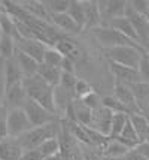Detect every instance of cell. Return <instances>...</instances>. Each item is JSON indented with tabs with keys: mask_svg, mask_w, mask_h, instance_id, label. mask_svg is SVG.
<instances>
[{
	"mask_svg": "<svg viewBox=\"0 0 149 160\" xmlns=\"http://www.w3.org/2000/svg\"><path fill=\"white\" fill-rule=\"evenodd\" d=\"M24 87H26L29 99L37 102L43 108L49 109L51 112H54L57 115V112H55V88L54 87L46 84L39 75L24 79Z\"/></svg>",
	"mask_w": 149,
	"mask_h": 160,
	"instance_id": "cell-1",
	"label": "cell"
},
{
	"mask_svg": "<svg viewBox=\"0 0 149 160\" xmlns=\"http://www.w3.org/2000/svg\"><path fill=\"white\" fill-rule=\"evenodd\" d=\"M60 136V121H54L46 126H40V127H33L31 130L24 133L22 136L18 138V144L22 147L24 151L27 150H36L42 145L45 141L52 139V138H58Z\"/></svg>",
	"mask_w": 149,
	"mask_h": 160,
	"instance_id": "cell-2",
	"label": "cell"
},
{
	"mask_svg": "<svg viewBox=\"0 0 149 160\" xmlns=\"http://www.w3.org/2000/svg\"><path fill=\"white\" fill-rule=\"evenodd\" d=\"M146 49L143 47H131V45H124V47H115V48L103 49V54L107 58V62L116 63L121 66H127L133 69H139L140 58Z\"/></svg>",
	"mask_w": 149,
	"mask_h": 160,
	"instance_id": "cell-3",
	"label": "cell"
},
{
	"mask_svg": "<svg viewBox=\"0 0 149 160\" xmlns=\"http://www.w3.org/2000/svg\"><path fill=\"white\" fill-rule=\"evenodd\" d=\"M91 36L95 39V42L99 43L101 49H109L115 48V47H124V45H131V47H142L139 43L133 42L131 39H128L127 36H124L119 33L118 30L112 28L110 26H100L90 30Z\"/></svg>",
	"mask_w": 149,
	"mask_h": 160,
	"instance_id": "cell-4",
	"label": "cell"
},
{
	"mask_svg": "<svg viewBox=\"0 0 149 160\" xmlns=\"http://www.w3.org/2000/svg\"><path fill=\"white\" fill-rule=\"evenodd\" d=\"M33 129V124L30 121L29 115L24 108H12L7 111V130L9 138L18 139L24 133Z\"/></svg>",
	"mask_w": 149,
	"mask_h": 160,
	"instance_id": "cell-5",
	"label": "cell"
},
{
	"mask_svg": "<svg viewBox=\"0 0 149 160\" xmlns=\"http://www.w3.org/2000/svg\"><path fill=\"white\" fill-rule=\"evenodd\" d=\"M24 109L27 112V115H29L33 127L46 126V124H49V123H54L57 120V115L54 112H51L49 109L43 108L42 105H39L37 102L31 100V99H29L27 103L24 105Z\"/></svg>",
	"mask_w": 149,
	"mask_h": 160,
	"instance_id": "cell-6",
	"label": "cell"
},
{
	"mask_svg": "<svg viewBox=\"0 0 149 160\" xmlns=\"http://www.w3.org/2000/svg\"><path fill=\"white\" fill-rule=\"evenodd\" d=\"M15 43H16V49H18L20 52L31 57V58H35L36 62H39V63L43 62L45 51H46L48 47H46L45 43H42L40 41H37V39H26V38H20V39L15 41Z\"/></svg>",
	"mask_w": 149,
	"mask_h": 160,
	"instance_id": "cell-7",
	"label": "cell"
},
{
	"mask_svg": "<svg viewBox=\"0 0 149 160\" xmlns=\"http://www.w3.org/2000/svg\"><path fill=\"white\" fill-rule=\"evenodd\" d=\"M125 17L131 21V24H133V27H134L136 33L139 36L140 45L145 48V45H146V42H148V39H149V20L146 18V15L136 12L134 9L131 8L130 2H128V8H127V14H125Z\"/></svg>",
	"mask_w": 149,
	"mask_h": 160,
	"instance_id": "cell-8",
	"label": "cell"
},
{
	"mask_svg": "<svg viewBox=\"0 0 149 160\" xmlns=\"http://www.w3.org/2000/svg\"><path fill=\"white\" fill-rule=\"evenodd\" d=\"M55 48L64 56V58H69L70 62H73L76 66L81 64L85 58V52L81 48V45H78L75 41H72L69 36H64L61 41L55 45Z\"/></svg>",
	"mask_w": 149,
	"mask_h": 160,
	"instance_id": "cell-9",
	"label": "cell"
},
{
	"mask_svg": "<svg viewBox=\"0 0 149 160\" xmlns=\"http://www.w3.org/2000/svg\"><path fill=\"white\" fill-rule=\"evenodd\" d=\"M27 100H29V96H27L24 82L15 84V85H11V87L6 88L3 106H6L7 109H12V108H24V105L27 103Z\"/></svg>",
	"mask_w": 149,
	"mask_h": 160,
	"instance_id": "cell-10",
	"label": "cell"
},
{
	"mask_svg": "<svg viewBox=\"0 0 149 160\" xmlns=\"http://www.w3.org/2000/svg\"><path fill=\"white\" fill-rule=\"evenodd\" d=\"M109 70L115 77V82H122L127 84V85H131V84L143 81L139 70L133 69V68H127V66H121V64L109 62Z\"/></svg>",
	"mask_w": 149,
	"mask_h": 160,
	"instance_id": "cell-11",
	"label": "cell"
},
{
	"mask_svg": "<svg viewBox=\"0 0 149 160\" xmlns=\"http://www.w3.org/2000/svg\"><path fill=\"white\" fill-rule=\"evenodd\" d=\"M100 11L103 20H106V24L114 18H121L127 14L128 2L124 0H107V2H99Z\"/></svg>",
	"mask_w": 149,
	"mask_h": 160,
	"instance_id": "cell-12",
	"label": "cell"
},
{
	"mask_svg": "<svg viewBox=\"0 0 149 160\" xmlns=\"http://www.w3.org/2000/svg\"><path fill=\"white\" fill-rule=\"evenodd\" d=\"M115 98L119 100L121 103L124 105L125 108L128 109L130 114H136V112H140L139 106H137V102H136V98L133 94V91L130 88V85L127 84H122V82H115Z\"/></svg>",
	"mask_w": 149,
	"mask_h": 160,
	"instance_id": "cell-13",
	"label": "cell"
},
{
	"mask_svg": "<svg viewBox=\"0 0 149 160\" xmlns=\"http://www.w3.org/2000/svg\"><path fill=\"white\" fill-rule=\"evenodd\" d=\"M49 22L66 36L69 35V33H73V35H75V33H81V32H82V30L78 27V24L73 21V18H72L67 12H64V14L51 15Z\"/></svg>",
	"mask_w": 149,
	"mask_h": 160,
	"instance_id": "cell-14",
	"label": "cell"
},
{
	"mask_svg": "<svg viewBox=\"0 0 149 160\" xmlns=\"http://www.w3.org/2000/svg\"><path fill=\"white\" fill-rule=\"evenodd\" d=\"M112 118H114V112H110L105 106H101L100 109L94 111V120H92L91 129L103 133L105 136H109L110 126H112Z\"/></svg>",
	"mask_w": 149,
	"mask_h": 160,
	"instance_id": "cell-15",
	"label": "cell"
},
{
	"mask_svg": "<svg viewBox=\"0 0 149 160\" xmlns=\"http://www.w3.org/2000/svg\"><path fill=\"white\" fill-rule=\"evenodd\" d=\"M84 9H85V30L90 32L92 28L101 26V11H100L99 2H84Z\"/></svg>",
	"mask_w": 149,
	"mask_h": 160,
	"instance_id": "cell-16",
	"label": "cell"
},
{
	"mask_svg": "<svg viewBox=\"0 0 149 160\" xmlns=\"http://www.w3.org/2000/svg\"><path fill=\"white\" fill-rule=\"evenodd\" d=\"M14 58H15V62L18 63L20 69H21L22 75H24V79H29V78H33L37 75L40 63L36 62L35 58H31V57L22 54V52H20L18 49H16V52H15Z\"/></svg>",
	"mask_w": 149,
	"mask_h": 160,
	"instance_id": "cell-17",
	"label": "cell"
},
{
	"mask_svg": "<svg viewBox=\"0 0 149 160\" xmlns=\"http://www.w3.org/2000/svg\"><path fill=\"white\" fill-rule=\"evenodd\" d=\"M22 153V147L14 138H7L0 142V160H20Z\"/></svg>",
	"mask_w": 149,
	"mask_h": 160,
	"instance_id": "cell-18",
	"label": "cell"
},
{
	"mask_svg": "<svg viewBox=\"0 0 149 160\" xmlns=\"http://www.w3.org/2000/svg\"><path fill=\"white\" fill-rule=\"evenodd\" d=\"M106 26H110L112 28L118 30V32H119V33H122L124 36H127L128 39H131L133 42H136V43H139V45H140L139 36H137V33H136V30H134V27H133V24H131V21L128 20L127 17L114 18V20L109 21Z\"/></svg>",
	"mask_w": 149,
	"mask_h": 160,
	"instance_id": "cell-19",
	"label": "cell"
},
{
	"mask_svg": "<svg viewBox=\"0 0 149 160\" xmlns=\"http://www.w3.org/2000/svg\"><path fill=\"white\" fill-rule=\"evenodd\" d=\"M37 75L42 78L46 84H49L51 87H58L60 82H61V75H63V70L60 68H52V66H48L45 63H40L39 66V72Z\"/></svg>",
	"mask_w": 149,
	"mask_h": 160,
	"instance_id": "cell-20",
	"label": "cell"
},
{
	"mask_svg": "<svg viewBox=\"0 0 149 160\" xmlns=\"http://www.w3.org/2000/svg\"><path fill=\"white\" fill-rule=\"evenodd\" d=\"M20 5L22 6V9L33 18L37 20H46L49 21V12L45 6L43 2H36V0H26V2H20Z\"/></svg>",
	"mask_w": 149,
	"mask_h": 160,
	"instance_id": "cell-21",
	"label": "cell"
},
{
	"mask_svg": "<svg viewBox=\"0 0 149 160\" xmlns=\"http://www.w3.org/2000/svg\"><path fill=\"white\" fill-rule=\"evenodd\" d=\"M130 88L133 91L136 98V102H137V106L140 112H143L146 109V106L149 105V82H145V81H140V82L131 84Z\"/></svg>",
	"mask_w": 149,
	"mask_h": 160,
	"instance_id": "cell-22",
	"label": "cell"
},
{
	"mask_svg": "<svg viewBox=\"0 0 149 160\" xmlns=\"http://www.w3.org/2000/svg\"><path fill=\"white\" fill-rule=\"evenodd\" d=\"M130 121L137 132L140 142H146L149 141V121L148 118L143 115L142 112H136V114H130Z\"/></svg>",
	"mask_w": 149,
	"mask_h": 160,
	"instance_id": "cell-23",
	"label": "cell"
},
{
	"mask_svg": "<svg viewBox=\"0 0 149 160\" xmlns=\"http://www.w3.org/2000/svg\"><path fill=\"white\" fill-rule=\"evenodd\" d=\"M131 150L127 145H124L119 139H107L103 147V154L106 157H125Z\"/></svg>",
	"mask_w": 149,
	"mask_h": 160,
	"instance_id": "cell-24",
	"label": "cell"
},
{
	"mask_svg": "<svg viewBox=\"0 0 149 160\" xmlns=\"http://www.w3.org/2000/svg\"><path fill=\"white\" fill-rule=\"evenodd\" d=\"M6 82L7 87L24 82V75H22L18 63L15 62V58L6 60Z\"/></svg>",
	"mask_w": 149,
	"mask_h": 160,
	"instance_id": "cell-25",
	"label": "cell"
},
{
	"mask_svg": "<svg viewBox=\"0 0 149 160\" xmlns=\"http://www.w3.org/2000/svg\"><path fill=\"white\" fill-rule=\"evenodd\" d=\"M67 14L73 18V21L78 24V27L82 32L85 30V9H84V2H81V0L79 2L78 0H72Z\"/></svg>",
	"mask_w": 149,
	"mask_h": 160,
	"instance_id": "cell-26",
	"label": "cell"
},
{
	"mask_svg": "<svg viewBox=\"0 0 149 160\" xmlns=\"http://www.w3.org/2000/svg\"><path fill=\"white\" fill-rule=\"evenodd\" d=\"M130 115L128 114H114V118H112V126H110V133H109V138L110 139H116L119 138L125 124L128 123Z\"/></svg>",
	"mask_w": 149,
	"mask_h": 160,
	"instance_id": "cell-27",
	"label": "cell"
},
{
	"mask_svg": "<svg viewBox=\"0 0 149 160\" xmlns=\"http://www.w3.org/2000/svg\"><path fill=\"white\" fill-rule=\"evenodd\" d=\"M37 150L40 151V154L43 156V159H49L52 156L61 153V142H60V138H52V139L45 141Z\"/></svg>",
	"mask_w": 149,
	"mask_h": 160,
	"instance_id": "cell-28",
	"label": "cell"
},
{
	"mask_svg": "<svg viewBox=\"0 0 149 160\" xmlns=\"http://www.w3.org/2000/svg\"><path fill=\"white\" fill-rule=\"evenodd\" d=\"M15 52H16V43L12 36L3 35L2 41H0V57H3L5 60H11L14 58Z\"/></svg>",
	"mask_w": 149,
	"mask_h": 160,
	"instance_id": "cell-29",
	"label": "cell"
},
{
	"mask_svg": "<svg viewBox=\"0 0 149 160\" xmlns=\"http://www.w3.org/2000/svg\"><path fill=\"white\" fill-rule=\"evenodd\" d=\"M63 62H64V56L55 47H48V48H46L42 63L48 64V66H52V68H60V69H61Z\"/></svg>",
	"mask_w": 149,
	"mask_h": 160,
	"instance_id": "cell-30",
	"label": "cell"
},
{
	"mask_svg": "<svg viewBox=\"0 0 149 160\" xmlns=\"http://www.w3.org/2000/svg\"><path fill=\"white\" fill-rule=\"evenodd\" d=\"M45 6L49 12V17L54 14H64L69 11L70 8L72 0H48V2H43Z\"/></svg>",
	"mask_w": 149,
	"mask_h": 160,
	"instance_id": "cell-31",
	"label": "cell"
},
{
	"mask_svg": "<svg viewBox=\"0 0 149 160\" xmlns=\"http://www.w3.org/2000/svg\"><path fill=\"white\" fill-rule=\"evenodd\" d=\"M81 151H82L84 160H101L105 157V154H103V147L81 144Z\"/></svg>",
	"mask_w": 149,
	"mask_h": 160,
	"instance_id": "cell-32",
	"label": "cell"
},
{
	"mask_svg": "<svg viewBox=\"0 0 149 160\" xmlns=\"http://www.w3.org/2000/svg\"><path fill=\"white\" fill-rule=\"evenodd\" d=\"M103 106L110 112H114V114H128L130 115L128 109L115 96H105L103 98Z\"/></svg>",
	"mask_w": 149,
	"mask_h": 160,
	"instance_id": "cell-33",
	"label": "cell"
},
{
	"mask_svg": "<svg viewBox=\"0 0 149 160\" xmlns=\"http://www.w3.org/2000/svg\"><path fill=\"white\" fill-rule=\"evenodd\" d=\"M94 88L91 87V84L85 81V79H78L76 84H75V88H73V96L75 99H84L85 96H88L90 93H92Z\"/></svg>",
	"mask_w": 149,
	"mask_h": 160,
	"instance_id": "cell-34",
	"label": "cell"
},
{
	"mask_svg": "<svg viewBox=\"0 0 149 160\" xmlns=\"http://www.w3.org/2000/svg\"><path fill=\"white\" fill-rule=\"evenodd\" d=\"M81 102L85 105L86 108L92 109V111H97V109H100V108L103 106V99L100 98L95 91H92V93H90V94L85 96L84 99H81Z\"/></svg>",
	"mask_w": 149,
	"mask_h": 160,
	"instance_id": "cell-35",
	"label": "cell"
},
{
	"mask_svg": "<svg viewBox=\"0 0 149 160\" xmlns=\"http://www.w3.org/2000/svg\"><path fill=\"white\" fill-rule=\"evenodd\" d=\"M7 82H6V60L0 57V105L5 102V94H6Z\"/></svg>",
	"mask_w": 149,
	"mask_h": 160,
	"instance_id": "cell-36",
	"label": "cell"
},
{
	"mask_svg": "<svg viewBox=\"0 0 149 160\" xmlns=\"http://www.w3.org/2000/svg\"><path fill=\"white\" fill-rule=\"evenodd\" d=\"M7 109L6 106L0 105V142L9 138V130H7Z\"/></svg>",
	"mask_w": 149,
	"mask_h": 160,
	"instance_id": "cell-37",
	"label": "cell"
},
{
	"mask_svg": "<svg viewBox=\"0 0 149 160\" xmlns=\"http://www.w3.org/2000/svg\"><path fill=\"white\" fill-rule=\"evenodd\" d=\"M139 73L145 82H149V52L145 51L142 58H140V64H139Z\"/></svg>",
	"mask_w": 149,
	"mask_h": 160,
	"instance_id": "cell-38",
	"label": "cell"
},
{
	"mask_svg": "<svg viewBox=\"0 0 149 160\" xmlns=\"http://www.w3.org/2000/svg\"><path fill=\"white\" fill-rule=\"evenodd\" d=\"M78 81V78L76 75H73V73H67V72H63V75H61V82H60V87H63L66 90H69L73 93V88H75V84Z\"/></svg>",
	"mask_w": 149,
	"mask_h": 160,
	"instance_id": "cell-39",
	"label": "cell"
},
{
	"mask_svg": "<svg viewBox=\"0 0 149 160\" xmlns=\"http://www.w3.org/2000/svg\"><path fill=\"white\" fill-rule=\"evenodd\" d=\"M130 5L136 12L145 15L149 9V0H133V2H130Z\"/></svg>",
	"mask_w": 149,
	"mask_h": 160,
	"instance_id": "cell-40",
	"label": "cell"
},
{
	"mask_svg": "<svg viewBox=\"0 0 149 160\" xmlns=\"http://www.w3.org/2000/svg\"><path fill=\"white\" fill-rule=\"evenodd\" d=\"M20 160H45V159H43V156L40 154V151L36 148V150H27V151H24Z\"/></svg>",
	"mask_w": 149,
	"mask_h": 160,
	"instance_id": "cell-41",
	"label": "cell"
},
{
	"mask_svg": "<svg viewBox=\"0 0 149 160\" xmlns=\"http://www.w3.org/2000/svg\"><path fill=\"white\" fill-rule=\"evenodd\" d=\"M76 69H78V66L75 64L73 62H70L69 58H64V62L63 64H61V70L63 72H67V73H76Z\"/></svg>",
	"mask_w": 149,
	"mask_h": 160,
	"instance_id": "cell-42",
	"label": "cell"
},
{
	"mask_svg": "<svg viewBox=\"0 0 149 160\" xmlns=\"http://www.w3.org/2000/svg\"><path fill=\"white\" fill-rule=\"evenodd\" d=\"M125 159H127V160H148L142 153H140V151H137L136 148H134V150H131V151L125 156Z\"/></svg>",
	"mask_w": 149,
	"mask_h": 160,
	"instance_id": "cell-43",
	"label": "cell"
},
{
	"mask_svg": "<svg viewBox=\"0 0 149 160\" xmlns=\"http://www.w3.org/2000/svg\"><path fill=\"white\" fill-rule=\"evenodd\" d=\"M137 151H140V153L146 157V159L149 160V141H146V142H142L140 145H137V148H136Z\"/></svg>",
	"mask_w": 149,
	"mask_h": 160,
	"instance_id": "cell-44",
	"label": "cell"
},
{
	"mask_svg": "<svg viewBox=\"0 0 149 160\" xmlns=\"http://www.w3.org/2000/svg\"><path fill=\"white\" fill-rule=\"evenodd\" d=\"M45 160H66L63 157V154L61 153H58V154H55V156H52V157H49V159H45Z\"/></svg>",
	"mask_w": 149,
	"mask_h": 160,
	"instance_id": "cell-45",
	"label": "cell"
},
{
	"mask_svg": "<svg viewBox=\"0 0 149 160\" xmlns=\"http://www.w3.org/2000/svg\"><path fill=\"white\" fill-rule=\"evenodd\" d=\"M101 160H127V159H125V157H106V156H105Z\"/></svg>",
	"mask_w": 149,
	"mask_h": 160,
	"instance_id": "cell-46",
	"label": "cell"
},
{
	"mask_svg": "<svg viewBox=\"0 0 149 160\" xmlns=\"http://www.w3.org/2000/svg\"><path fill=\"white\" fill-rule=\"evenodd\" d=\"M142 114L145 115V117H146V118H148V121H149V105L146 106V109H145V111H143Z\"/></svg>",
	"mask_w": 149,
	"mask_h": 160,
	"instance_id": "cell-47",
	"label": "cell"
},
{
	"mask_svg": "<svg viewBox=\"0 0 149 160\" xmlns=\"http://www.w3.org/2000/svg\"><path fill=\"white\" fill-rule=\"evenodd\" d=\"M5 14H6V12H5V9H3V5H2V2H0V18H2V17H3Z\"/></svg>",
	"mask_w": 149,
	"mask_h": 160,
	"instance_id": "cell-48",
	"label": "cell"
},
{
	"mask_svg": "<svg viewBox=\"0 0 149 160\" xmlns=\"http://www.w3.org/2000/svg\"><path fill=\"white\" fill-rule=\"evenodd\" d=\"M145 49H146V51H149V39H148V42H146V45H145Z\"/></svg>",
	"mask_w": 149,
	"mask_h": 160,
	"instance_id": "cell-49",
	"label": "cell"
},
{
	"mask_svg": "<svg viewBox=\"0 0 149 160\" xmlns=\"http://www.w3.org/2000/svg\"><path fill=\"white\" fill-rule=\"evenodd\" d=\"M2 38H3V30H2V27H0V41H2Z\"/></svg>",
	"mask_w": 149,
	"mask_h": 160,
	"instance_id": "cell-50",
	"label": "cell"
},
{
	"mask_svg": "<svg viewBox=\"0 0 149 160\" xmlns=\"http://www.w3.org/2000/svg\"><path fill=\"white\" fill-rule=\"evenodd\" d=\"M145 15H146V18H148V20H149V9H148V12H146V14H145Z\"/></svg>",
	"mask_w": 149,
	"mask_h": 160,
	"instance_id": "cell-51",
	"label": "cell"
},
{
	"mask_svg": "<svg viewBox=\"0 0 149 160\" xmlns=\"http://www.w3.org/2000/svg\"><path fill=\"white\" fill-rule=\"evenodd\" d=\"M148 52H149V51H148Z\"/></svg>",
	"mask_w": 149,
	"mask_h": 160,
	"instance_id": "cell-52",
	"label": "cell"
}]
</instances>
